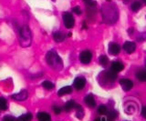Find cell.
Wrapping results in <instances>:
<instances>
[{
  "instance_id": "19",
  "label": "cell",
  "mask_w": 146,
  "mask_h": 121,
  "mask_svg": "<svg viewBox=\"0 0 146 121\" xmlns=\"http://www.w3.org/2000/svg\"><path fill=\"white\" fill-rule=\"evenodd\" d=\"M136 78H138V80H140V81L145 82L146 81V71L144 70L139 71V72L136 74Z\"/></svg>"
},
{
  "instance_id": "32",
  "label": "cell",
  "mask_w": 146,
  "mask_h": 121,
  "mask_svg": "<svg viewBox=\"0 0 146 121\" xmlns=\"http://www.w3.org/2000/svg\"><path fill=\"white\" fill-rule=\"evenodd\" d=\"M141 1H143V2L144 4H146V0H141Z\"/></svg>"
},
{
  "instance_id": "7",
  "label": "cell",
  "mask_w": 146,
  "mask_h": 121,
  "mask_svg": "<svg viewBox=\"0 0 146 121\" xmlns=\"http://www.w3.org/2000/svg\"><path fill=\"white\" fill-rule=\"evenodd\" d=\"M27 96H29V94H27V90H21L17 94L12 95V98L14 100H16V101H24V100L27 99Z\"/></svg>"
},
{
  "instance_id": "31",
  "label": "cell",
  "mask_w": 146,
  "mask_h": 121,
  "mask_svg": "<svg viewBox=\"0 0 146 121\" xmlns=\"http://www.w3.org/2000/svg\"><path fill=\"white\" fill-rule=\"evenodd\" d=\"M95 121H102V119H100V118H97Z\"/></svg>"
},
{
  "instance_id": "15",
  "label": "cell",
  "mask_w": 146,
  "mask_h": 121,
  "mask_svg": "<svg viewBox=\"0 0 146 121\" xmlns=\"http://www.w3.org/2000/svg\"><path fill=\"white\" fill-rule=\"evenodd\" d=\"M117 78V73L113 72L112 70H110L108 72H106V79H108L109 81H115Z\"/></svg>"
},
{
  "instance_id": "14",
  "label": "cell",
  "mask_w": 146,
  "mask_h": 121,
  "mask_svg": "<svg viewBox=\"0 0 146 121\" xmlns=\"http://www.w3.org/2000/svg\"><path fill=\"white\" fill-rule=\"evenodd\" d=\"M53 38L56 42L59 43V42H62L64 39H65V35H64L62 32L60 31H56L54 34H53Z\"/></svg>"
},
{
  "instance_id": "27",
  "label": "cell",
  "mask_w": 146,
  "mask_h": 121,
  "mask_svg": "<svg viewBox=\"0 0 146 121\" xmlns=\"http://www.w3.org/2000/svg\"><path fill=\"white\" fill-rule=\"evenodd\" d=\"M52 109L55 112V114H57V115L60 114V112H61V109L58 106H52Z\"/></svg>"
},
{
  "instance_id": "10",
  "label": "cell",
  "mask_w": 146,
  "mask_h": 121,
  "mask_svg": "<svg viewBox=\"0 0 146 121\" xmlns=\"http://www.w3.org/2000/svg\"><path fill=\"white\" fill-rule=\"evenodd\" d=\"M124 68V66L120 61H114L112 62L111 64V70H112L113 72L115 73H118V72H121V71L123 70Z\"/></svg>"
},
{
  "instance_id": "12",
  "label": "cell",
  "mask_w": 146,
  "mask_h": 121,
  "mask_svg": "<svg viewBox=\"0 0 146 121\" xmlns=\"http://www.w3.org/2000/svg\"><path fill=\"white\" fill-rule=\"evenodd\" d=\"M38 121H50L51 120V116L47 112H39L36 115Z\"/></svg>"
},
{
  "instance_id": "17",
  "label": "cell",
  "mask_w": 146,
  "mask_h": 121,
  "mask_svg": "<svg viewBox=\"0 0 146 121\" xmlns=\"http://www.w3.org/2000/svg\"><path fill=\"white\" fill-rule=\"evenodd\" d=\"M118 116V112L115 110L110 111L109 113H107V120L108 121H113L114 119H116Z\"/></svg>"
},
{
  "instance_id": "29",
  "label": "cell",
  "mask_w": 146,
  "mask_h": 121,
  "mask_svg": "<svg viewBox=\"0 0 146 121\" xmlns=\"http://www.w3.org/2000/svg\"><path fill=\"white\" fill-rule=\"evenodd\" d=\"M2 121H17V119L15 118H13V116H5V118H3Z\"/></svg>"
},
{
  "instance_id": "1",
  "label": "cell",
  "mask_w": 146,
  "mask_h": 121,
  "mask_svg": "<svg viewBox=\"0 0 146 121\" xmlns=\"http://www.w3.org/2000/svg\"><path fill=\"white\" fill-rule=\"evenodd\" d=\"M46 60L50 68L56 70H60L63 68V62L61 58L55 51H48L46 56Z\"/></svg>"
},
{
  "instance_id": "26",
  "label": "cell",
  "mask_w": 146,
  "mask_h": 121,
  "mask_svg": "<svg viewBox=\"0 0 146 121\" xmlns=\"http://www.w3.org/2000/svg\"><path fill=\"white\" fill-rule=\"evenodd\" d=\"M83 1L85 3V5L89 6L90 7H96V5H97V2L94 1V0H83Z\"/></svg>"
},
{
  "instance_id": "8",
  "label": "cell",
  "mask_w": 146,
  "mask_h": 121,
  "mask_svg": "<svg viewBox=\"0 0 146 121\" xmlns=\"http://www.w3.org/2000/svg\"><path fill=\"white\" fill-rule=\"evenodd\" d=\"M122 48L124 49V51L128 54H131V53H133L135 51V49H136V44L133 43V42H129V41H127L124 43V45H123V47Z\"/></svg>"
},
{
  "instance_id": "13",
  "label": "cell",
  "mask_w": 146,
  "mask_h": 121,
  "mask_svg": "<svg viewBox=\"0 0 146 121\" xmlns=\"http://www.w3.org/2000/svg\"><path fill=\"white\" fill-rule=\"evenodd\" d=\"M71 92H72V87L70 86H67V87H64L59 89V90L58 91V96L62 97V96L68 95V94H70Z\"/></svg>"
},
{
  "instance_id": "18",
  "label": "cell",
  "mask_w": 146,
  "mask_h": 121,
  "mask_svg": "<svg viewBox=\"0 0 146 121\" xmlns=\"http://www.w3.org/2000/svg\"><path fill=\"white\" fill-rule=\"evenodd\" d=\"M33 118V116L31 113H26L24 115L20 116L17 118V121H31V119Z\"/></svg>"
},
{
  "instance_id": "23",
  "label": "cell",
  "mask_w": 146,
  "mask_h": 121,
  "mask_svg": "<svg viewBox=\"0 0 146 121\" xmlns=\"http://www.w3.org/2000/svg\"><path fill=\"white\" fill-rule=\"evenodd\" d=\"M7 109V103L4 97H0V110L5 111Z\"/></svg>"
},
{
  "instance_id": "6",
  "label": "cell",
  "mask_w": 146,
  "mask_h": 121,
  "mask_svg": "<svg viewBox=\"0 0 146 121\" xmlns=\"http://www.w3.org/2000/svg\"><path fill=\"white\" fill-rule=\"evenodd\" d=\"M120 84L124 91H129L132 88V87H133V83H132L131 80L127 79V78H121L120 80Z\"/></svg>"
},
{
  "instance_id": "25",
  "label": "cell",
  "mask_w": 146,
  "mask_h": 121,
  "mask_svg": "<svg viewBox=\"0 0 146 121\" xmlns=\"http://www.w3.org/2000/svg\"><path fill=\"white\" fill-rule=\"evenodd\" d=\"M107 107L106 106H104V105H100L99 107H98V113L100 114V115H105V114H107Z\"/></svg>"
},
{
  "instance_id": "9",
  "label": "cell",
  "mask_w": 146,
  "mask_h": 121,
  "mask_svg": "<svg viewBox=\"0 0 146 121\" xmlns=\"http://www.w3.org/2000/svg\"><path fill=\"white\" fill-rule=\"evenodd\" d=\"M121 51V47L117 43H110L109 45V53L111 55H118Z\"/></svg>"
},
{
  "instance_id": "5",
  "label": "cell",
  "mask_w": 146,
  "mask_h": 121,
  "mask_svg": "<svg viewBox=\"0 0 146 121\" xmlns=\"http://www.w3.org/2000/svg\"><path fill=\"white\" fill-rule=\"evenodd\" d=\"M85 85H86V80L82 77L76 78L74 82H73V87H74L77 90H81V89L85 87Z\"/></svg>"
},
{
  "instance_id": "22",
  "label": "cell",
  "mask_w": 146,
  "mask_h": 121,
  "mask_svg": "<svg viewBox=\"0 0 146 121\" xmlns=\"http://www.w3.org/2000/svg\"><path fill=\"white\" fill-rule=\"evenodd\" d=\"M99 62H100V64L102 65V66H106L108 65V63H109V58L105 55H102V56L100 57Z\"/></svg>"
},
{
  "instance_id": "21",
  "label": "cell",
  "mask_w": 146,
  "mask_h": 121,
  "mask_svg": "<svg viewBox=\"0 0 146 121\" xmlns=\"http://www.w3.org/2000/svg\"><path fill=\"white\" fill-rule=\"evenodd\" d=\"M76 109H77V118H82L84 116V110L83 109L80 107V105H77L76 106Z\"/></svg>"
},
{
  "instance_id": "16",
  "label": "cell",
  "mask_w": 146,
  "mask_h": 121,
  "mask_svg": "<svg viewBox=\"0 0 146 121\" xmlns=\"http://www.w3.org/2000/svg\"><path fill=\"white\" fill-rule=\"evenodd\" d=\"M76 106H77V104H76L74 101H73V100H70V101H68L66 103L65 106H64V109H65V111L68 112V111L72 110L73 109H74V107H76Z\"/></svg>"
},
{
  "instance_id": "20",
  "label": "cell",
  "mask_w": 146,
  "mask_h": 121,
  "mask_svg": "<svg viewBox=\"0 0 146 121\" xmlns=\"http://www.w3.org/2000/svg\"><path fill=\"white\" fill-rule=\"evenodd\" d=\"M42 87L45 88V89H47V90H51V89L54 88V84L52 82H50L48 81V80H46V81H44L42 83Z\"/></svg>"
},
{
  "instance_id": "30",
  "label": "cell",
  "mask_w": 146,
  "mask_h": 121,
  "mask_svg": "<svg viewBox=\"0 0 146 121\" xmlns=\"http://www.w3.org/2000/svg\"><path fill=\"white\" fill-rule=\"evenodd\" d=\"M141 116H143V118H146V107H143V109H141Z\"/></svg>"
},
{
  "instance_id": "2",
  "label": "cell",
  "mask_w": 146,
  "mask_h": 121,
  "mask_svg": "<svg viewBox=\"0 0 146 121\" xmlns=\"http://www.w3.org/2000/svg\"><path fill=\"white\" fill-rule=\"evenodd\" d=\"M20 44L23 47H29L31 44V31L27 26H24L19 32Z\"/></svg>"
},
{
  "instance_id": "24",
  "label": "cell",
  "mask_w": 146,
  "mask_h": 121,
  "mask_svg": "<svg viewBox=\"0 0 146 121\" xmlns=\"http://www.w3.org/2000/svg\"><path fill=\"white\" fill-rule=\"evenodd\" d=\"M141 3L139 2V1H134L133 3L131 4V10L132 11H134V12H136V11H138L140 8H141Z\"/></svg>"
},
{
  "instance_id": "3",
  "label": "cell",
  "mask_w": 146,
  "mask_h": 121,
  "mask_svg": "<svg viewBox=\"0 0 146 121\" xmlns=\"http://www.w3.org/2000/svg\"><path fill=\"white\" fill-rule=\"evenodd\" d=\"M63 22H64V25L67 28H72L74 26L75 24V21H74V17L73 16L68 12H65L63 14Z\"/></svg>"
},
{
  "instance_id": "11",
  "label": "cell",
  "mask_w": 146,
  "mask_h": 121,
  "mask_svg": "<svg viewBox=\"0 0 146 121\" xmlns=\"http://www.w3.org/2000/svg\"><path fill=\"white\" fill-rule=\"evenodd\" d=\"M84 102L89 107H95V106H96L94 97L92 95H90V94L84 97Z\"/></svg>"
},
{
  "instance_id": "33",
  "label": "cell",
  "mask_w": 146,
  "mask_h": 121,
  "mask_svg": "<svg viewBox=\"0 0 146 121\" xmlns=\"http://www.w3.org/2000/svg\"><path fill=\"white\" fill-rule=\"evenodd\" d=\"M145 68H146V60H145Z\"/></svg>"
},
{
  "instance_id": "28",
  "label": "cell",
  "mask_w": 146,
  "mask_h": 121,
  "mask_svg": "<svg viewBox=\"0 0 146 121\" xmlns=\"http://www.w3.org/2000/svg\"><path fill=\"white\" fill-rule=\"evenodd\" d=\"M72 11L75 13V14L77 15H80L81 14V9H80V7H73L72 8Z\"/></svg>"
},
{
  "instance_id": "4",
  "label": "cell",
  "mask_w": 146,
  "mask_h": 121,
  "mask_svg": "<svg viewBox=\"0 0 146 121\" xmlns=\"http://www.w3.org/2000/svg\"><path fill=\"white\" fill-rule=\"evenodd\" d=\"M92 58V54L89 50H84L80 54V60L83 64H89Z\"/></svg>"
}]
</instances>
